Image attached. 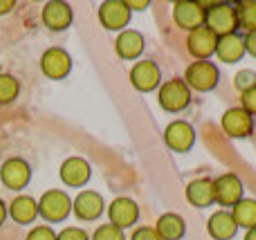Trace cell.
I'll list each match as a JSON object with an SVG mask.
<instances>
[{
    "instance_id": "cell-37",
    "label": "cell",
    "mask_w": 256,
    "mask_h": 240,
    "mask_svg": "<svg viewBox=\"0 0 256 240\" xmlns=\"http://www.w3.org/2000/svg\"><path fill=\"white\" fill-rule=\"evenodd\" d=\"M243 240H256V227L254 229H248V234H245Z\"/></svg>"
},
{
    "instance_id": "cell-3",
    "label": "cell",
    "mask_w": 256,
    "mask_h": 240,
    "mask_svg": "<svg viewBox=\"0 0 256 240\" xmlns=\"http://www.w3.org/2000/svg\"><path fill=\"white\" fill-rule=\"evenodd\" d=\"M220 81V72L212 61H196L186 67L184 72V83L189 85V90H198V92H209L214 90Z\"/></svg>"
},
{
    "instance_id": "cell-9",
    "label": "cell",
    "mask_w": 256,
    "mask_h": 240,
    "mask_svg": "<svg viewBox=\"0 0 256 240\" xmlns=\"http://www.w3.org/2000/svg\"><path fill=\"white\" fill-rule=\"evenodd\" d=\"M0 180H2V184L7 189L20 191L32 180V166L22 157H12V160H7L0 166Z\"/></svg>"
},
{
    "instance_id": "cell-22",
    "label": "cell",
    "mask_w": 256,
    "mask_h": 240,
    "mask_svg": "<svg viewBox=\"0 0 256 240\" xmlns=\"http://www.w3.org/2000/svg\"><path fill=\"white\" fill-rule=\"evenodd\" d=\"M9 216L18 225H30L38 218V202L32 196H18L9 202Z\"/></svg>"
},
{
    "instance_id": "cell-31",
    "label": "cell",
    "mask_w": 256,
    "mask_h": 240,
    "mask_svg": "<svg viewBox=\"0 0 256 240\" xmlns=\"http://www.w3.org/2000/svg\"><path fill=\"white\" fill-rule=\"evenodd\" d=\"M240 108H243L245 112H250L252 117L256 115V88L240 94Z\"/></svg>"
},
{
    "instance_id": "cell-30",
    "label": "cell",
    "mask_w": 256,
    "mask_h": 240,
    "mask_svg": "<svg viewBox=\"0 0 256 240\" xmlns=\"http://www.w3.org/2000/svg\"><path fill=\"white\" fill-rule=\"evenodd\" d=\"M56 240H90V236L81 227H66L61 234H56Z\"/></svg>"
},
{
    "instance_id": "cell-16",
    "label": "cell",
    "mask_w": 256,
    "mask_h": 240,
    "mask_svg": "<svg viewBox=\"0 0 256 240\" xmlns=\"http://www.w3.org/2000/svg\"><path fill=\"white\" fill-rule=\"evenodd\" d=\"M58 175H61V180L68 187H84V184H88L92 169H90V164L84 157H68L61 164Z\"/></svg>"
},
{
    "instance_id": "cell-19",
    "label": "cell",
    "mask_w": 256,
    "mask_h": 240,
    "mask_svg": "<svg viewBox=\"0 0 256 240\" xmlns=\"http://www.w3.org/2000/svg\"><path fill=\"white\" fill-rule=\"evenodd\" d=\"M186 200H189V205L198 207V209L212 207L216 202V198H214V180L209 178L191 180L186 184Z\"/></svg>"
},
{
    "instance_id": "cell-27",
    "label": "cell",
    "mask_w": 256,
    "mask_h": 240,
    "mask_svg": "<svg viewBox=\"0 0 256 240\" xmlns=\"http://www.w3.org/2000/svg\"><path fill=\"white\" fill-rule=\"evenodd\" d=\"M234 85H236V90H238L240 94L256 88V72L254 70H240L238 74L234 76Z\"/></svg>"
},
{
    "instance_id": "cell-36",
    "label": "cell",
    "mask_w": 256,
    "mask_h": 240,
    "mask_svg": "<svg viewBox=\"0 0 256 240\" xmlns=\"http://www.w3.org/2000/svg\"><path fill=\"white\" fill-rule=\"evenodd\" d=\"M7 216H9L7 205H4V202L0 200V227H2V223H4V220H7Z\"/></svg>"
},
{
    "instance_id": "cell-7",
    "label": "cell",
    "mask_w": 256,
    "mask_h": 240,
    "mask_svg": "<svg viewBox=\"0 0 256 240\" xmlns=\"http://www.w3.org/2000/svg\"><path fill=\"white\" fill-rule=\"evenodd\" d=\"M40 70L48 79L61 81L70 74L72 70V58L63 47H50L48 52L40 56Z\"/></svg>"
},
{
    "instance_id": "cell-32",
    "label": "cell",
    "mask_w": 256,
    "mask_h": 240,
    "mask_svg": "<svg viewBox=\"0 0 256 240\" xmlns=\"http://www.w3.org/2000/svg\"><path fill=\"white\" fill-rule=\"evenodd\" d=\"M130 240H160L158 236V232H155V227H137L135 232H132V236Z\"/></svg>"
},
{
    "instance_id": "cell-20",
    "label": "cell",
    "mask_w": 256,
    "mask_h": 240,
    "mask_svg": "<svg viewBox=\"0 0 256 240\" xmlns=\"http://www.w3.org/2000/svg\"><path fill=\"white\" fill-rule=\"evenodd\" d=\"M155 232H158L160 240H182L186 234V223L180 214H162L155 223Z\"/></svg>"
},
{
    "instance_id": "cell-14",
    "label": "cell",
    "mask_w": 256,
    "mask_h": 240,
    "mask_svg": "<svg viewBox=\"0 0 256 240\" xmlns=\"http://www.w3.org/2000/svg\"><path fill=\"white\" fill-rule=\"evenodd\" d=\"M72 211L79 220H99L104 214V198L102 193L92 191V189H86L72 202Z\"/></svg>"
},
{
    "instance_id": "cell-35",
    "label": "cell",
    "mask_w": 256,
    "mask_h": 240,
    "mask_svg": "<svg viewBox=\"0 0 256 240\" xmlns=\"http://www.w3.org/2000/svg\"><path fill=\"white\" fill-rule=\"evenodd\" d=\"M14 7H16V2H14V0H0V16L9 13Z\"/></svg>"
},
{
    "instance_id": "cell-1",
    "label": "cell",
    "mask_w": 256,
    "mask_h": 240,
    "mask_svg": "<svg viewBox=\"0 0 256 240\" xmlns=\"http://www.w3.org/2000/svg\"><path fill=\"white\" fill-rule=\"evenodd\" d=\"M204 9H207V13H204V27H209L218 38H220V36L236 34V29H238V18H236L234 4H227V2L204 4Z\"/></svg>"
},
{
    "instance_id": "cell-17",
    "label": "cell",
    "mask_w": 256,
    "mask_h": 240,
    "mask_svg": "<svg viewBox=\"0 0 256 240\" xmlns=\"http://www.w3.org/2000/svg\"><path fill=\"white\" fill-rule=\"evenodd\" d=\"M43 22L48 29L63 31L72 25V7L61 0H52L43 7Z\"/></svg>"
},
{
    "instance_id": "cell-4",
    "label": "cell",
    "mask_w": 256,
    "mask_h": 240,
    "mask_svg": "<svg viewBox=\"0 0 256 240\" xmlns=\"http://www.w3.org/2000/svg\"><path fill=\"white\" fill-rule=\"evenodd\" d=\"M158 99L166 112H182L191 103V90L184 83V79H171L162 83Z\"/></svg>"
},
{
    "instance_id": "cell-25",
    "label": "cell",
    "mask_w": 256,
    "mask_h": 240,
    "mask_svg": "<svg viewBox=\"0 0 256 240\" xmlns=\"http://www.w3.org/2000/svg\"><path fill=\"white\" fill-rule=\"evenodd\" d=\"M236 18H238V29L252 34L256 31V0H243V2L234 4Z\"/></svg>"
},
{
    "instance_id": "cell-21",
    "label": "cell",
    "mask_w": 256,
    "mask_h": 240,
    "mask_svg": "<svg viewBox=\"0 0 256 240\" xmlns=\"http://www.w3.org/2000/svg\"><path fill=\"white\" fill-rule=\"evenodd\" d=\"M115 49L124 61H135V58H140L142 52H144V36L135 29H124L117 36Z\"/></svg>"
},
{
    "instance_id": "cell-15",
    "label": "cell",
    "mask_w": 256,
    "mask_h": 240,
    "mask_svg": "<svg viewBox=\"0 0 256 240\" xmlns=\"http://www.w3.org/2000/svg\"><path fill=\"white\" fill-rule=\"evenodd\" d=\"M108 218H110V225L120 229L132 227L140 218V207L132 198H115L108 207Z\"/></svg>"
},
{
    "instance_id": "cell-6",
    "label": "cell",
    "mask_w": 256,
    "mask_h": 240,
    "mask_svg": "<svg viewBox=\"0 0 256 240\" xmlns=\"http://www.w3.org/2000/svg\"><path fill=\"white\" fill-rule=\"evenodd\" d=\"M214 198L222 207H234L243 200V180L236 173H222L214 180Z\"/></svg>"
},
{
    "instance_id": "cell-5",
    "label": "cell",
    "mask_w": 256,
    "mask_h": 240,
    "mask_svg": "<svg viewBox=\"0 0 256 240\" xmlns=\"http://www.w3.org/2000/svg\"><path fill=\"white\" fill-rule=\"evenodd\" d=\"M204 9L202 2H194V0H178L173 4V20L180 29H186V31H194L198 27L204 25Z\"/></svg>"
},
{
    "instance_id": "cell-18",
    "label": "cell",
    "mask_w": 256,
    "mask_h": 240,
    "mask_svg": "<svg viewBox=\"0 0 256 240\" xmlns=\"http://www.w3.org/2000/svg\"><path fill=\"white\" fill-rule=\"evenodd\" d=\"M207 229L214 240H232L236 236V232H238V225L234 223L230 211L220 209V211H214L212 218L207 220Z\"/></svg>"
},
{
    "instance_id": "cell-10",
    "label": "cell",
    "mask_w": 256,
    "mask_h": 240,
    "mask_svg": "<svg viewBox=\"0 0 256 240\" xmlns=\"http://www.w3.org/2000/svg\"><path fill=\"white\" fill-rule=\"evenodd\" d=\"M220 124H222V130H225L227 137L245 139V137H250L254 130V117L238 106V108H230V110L222 115Z\"/></svg>"
},
{
    "instance_id": "cell-12",
    "label": "cell",
    "mask_w": 256,
    "mask_h": 240,
    "mask_svg": "<svg viewBox=\"0 0 256 240\" xmlns=\"http://www.w3.org/2000/svg\"><path fill=\"white\" fill-rule=\"evenodd\" d=\"M130 83L140 92H153L162 83V72L155 61H140L130 70Z\"/></svg>"
},
{
    "instance_id": "cell-13",
    "label": "cell",
    "mask_w": 256,
    "mask_h": 240,
    "mask_svg": "<svg viewBox=\"0 0 256 240\" xmlns=\"http://www.w3.org/2000/svg\"><path fill=\"white\" fill-rule=\"evenodd\" d=\"M216 45H218V36L204 25L189 31V38H186V47L198 61H209L216 54Z\"/></svg>"
},
{
    "instance_id": "cell-29",
    "label": "cell",
    "mask_w": 256,
    "mask_h": 240,
    "mask_svg": "<svg viewBox=\"0 0 256 240\" xmlns=\"http://www.w3.org/2000/svg\"><path fill=\"white\" fill-rule=\"evenodd\" d=\"M25 240H56V234H54V229L48 227V225H38V227H34L27 234Z\"/></svg>"
},
{
    "instance_id": "cell-26",
    "label": "cell",
    "mask_w": 256,
    "mask_h": 240,
    "mask_svg": "<svg viewBox=\"0 0 256 240\" xmlns=\"http://www.w3.org/2000/svg\"><path fill=\"white\" fill-rule=\"evenodd\" d=\"M18 92H20V83L14 74H0V106L16 101Z\"/></svg>"
},
{
    "instance_id": "cell-2",
    "label": "cell",
    "mask_w": 256,
    "mask_h": 240,
    "mask_svg": "<svg viewBox=\"0 0 256 240\" xmlns=\"http://www.w3.org/2000/svg\"><path fill=\"white\" fill-rule=\"evenodd\" d=\"M72 211V200L66 191L61 189H50L40 196L38 200V216L48 223H61L70 216Z\"/></svg>"
},
{
    "instance_id": "cell-24",
    "label": "cell",
    "mask_w": 256,
    "mask_h": 240,
    "mask_svg": "<svg viewBox=\"0 0 256 240\" xmlns=\"http://www.w3.org/2000/svg\"><path fill=\"white\" fill-rule=\"evenodd\" d=\"M230 214L238 227H245V229L256 227V200H252V198H243L240 202H236Z\"/></svg>"
},
{
    "instance_id": "cell-34",
    "label": "cell",
    "mask_w": 256,
    "mask_h": 240,
    "mask_svg": "<svg viewBox=\"0 0 256 240\" xmlns=\"http://www.w3.org/2000/svg\"><path fill=\"white\" fill-rule=\"evenodd\" d=\"M148 4H150L148 0H137V2H135V0H128L126 7L130 9V11H144V9L148 7Z\"/></svg>"
},
{
    "instance_id": "cell-23",
    "label": "cell",
    "mask_w": 256,
    "mask_h": 240,
    "mask_svg": "<svg viewBox=\"0 0 256 240\" xmlns=\"http://www.w3.org/2000/svg\"><path fill=\"white\" fill-rule=\"evenodd\" d=\"M216 56L225 63H238L245 56V38L240 34L220 36L216 45Z\"/></svg>"
},
{
    "instance_id": "cell-28",
    "label": "cell",
    "mask_w": 256,
    "mask_h": 240,
    "mask_svg": "<svg viewBox=\"0 0 256 240\" xmlns=\"http://www.w3.org/2000/svg\"><path fill=\"white\" fill-rule=\"evenodd\" d=\"M92 240H126V236H124V229H120V227H115V225L106 223V225H102V227L94 232Z\"/></svg>"
},
{
    "instance_id": "cell-8",
    "label": "cell",
    "mask_w": 256,
    "mask_h": 240,
    "mask_svg": "<svg viewBox=\"0 0 256 240\" xmlns=\"http://www.w3.org/2000/svg\"><path fill=\"white\" fill-rule=\"evenodd\" d=\"M164 142L171 151L176 153H186L194 148L196 144V130L189 121L184 119H178V121H171L164 130Z\"/></svg>"
},
{
    "instance_id": "cell-33",
    "label": "cell",
    "mask_w": 256,
    "mask_h": 240,
    "mask_svg": "<svg viewBox=\"0 0 256 240\" xmlns=\"http://www.w3.org/2000/svg\"><path fill=\"white\" fill-rule=\"evenodd\" d=\"M245 54H250V56L256 58V31H252V34H245Z\"/></svg>"
},
{
    "instance_id": "cell-11",
    "label": "cell",
    "mask_w": 256,
    "mask_h": 240,
    "mask_svg": "<svg viewBox=\"0 0 256 240\" xmlns=\"http://www.w3.org/2000/svg\"><path fill=\"white\" fill-rule=\"evenodd\" d=\"M130 9L126 7L124 0H106L99 7V20L110 31H124L130 22Z\"/></svg>"
}]
</instances>
